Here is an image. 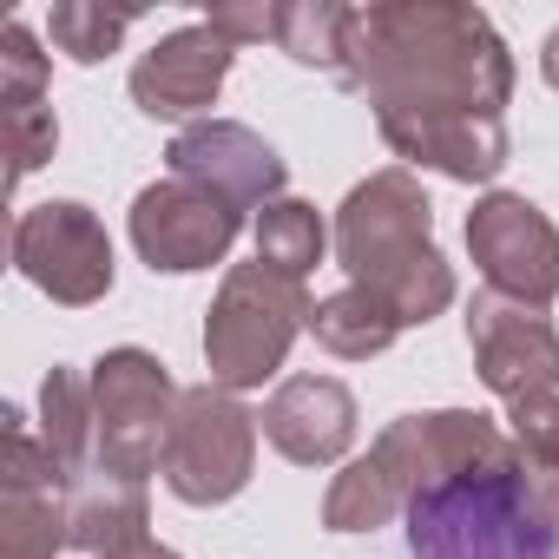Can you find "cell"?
Segmentation results:
<instances>
[{
    "label": "cell",
    "instance_id": "obj_12",
    "mask_svg": "<svg viewBox=\"0 0 559 559\" xmlns=\"http://www.w3.org/2000/svg\"><path fill=\"white\" fill-rule=\"evenodd\" d=\"M467 349H474V376L500 402H520V395L559 382V330L533 304L480 290L467 304Z\"/></svg>",
    "mask_w": 559,
    "mask_h": 559
},
{
    "label": "cell",
    "instance_id": "obj_23",
    "mask_svg": "<svg viewBox=\"0 0 559 559\" xmlns=\"http://www.w3.org/2000/svg\"><path fill=\"white\" fill-rule=\"evenodd\" d=\"M47 53L34 40L27 21H8V34H0V112H21V106H47Z\"/></svg>",
    "mask_w": 559,
    "mask_h": 559
},
{
    "label": "cell",
    "instance_id": "obj_10",
    "mask_svg": "<svg viewBox=\"0 0 559 559\" xmlns=\"http://www.w3.org/2000/svg\"><path fill=\"white\" fill-rule=\"evenodd\" d=\"M126 230H132V250L145 257L152 276H191V270H211V263L230 257V243L243 230V211L224 204L204 185L158 178L132 198Z\"/></svg>",
    "mask_w": 559,
    "mask_h": 559
},
{
    "label": "cell",
    "instance_id": "obj_26",
    "mask_svg": "<svg viewBox=\"0 0 559 559\" xmlns=\"http://www.w3.org/2000/svg\"><path fill=\"white\" fill-rule=\"evenodd\" d=\"M230 47H257V40H276V8L270 0H217V8L204 14Z\"/></svg>",
    "mask_w": 559,
    "mask_h": 559
},
{
    "label": "cell",
    "instance_id": "obj_9",
    "mask_svg": "<svg viewBox=\"0 0 559 559\" xmlns=\"http://www.w3.org/2000/svg\"><path fill=\"white\" fill-rule=\"evenodd\" d=\"M467 257L480 263L487 290L546 310L559 297V224L520 198V191H487L467 211Z\"/></svg>",
    "mask_w": 559,
    "mask_h": 559
},
{
    "label": "cell",
    "instance_id": "obj_2",
    "mask_svg": "<svg viewBox=\"0 0 559 559\" xmlns=\"http://www.w3.org/2000/svg\"><path fill=\"white\" fill-rule=\"evenodd\" d=\"M415 559H552L559 552V461L500 454L408 500Z\"/></svg>",
    "mask_w": 559,
    "mask_h": 559
},
{
    "label": "cell",
    "instance_id": "obj_27",
    "mask_svg": "<svg viewBox=\"0 0 559 559\" xmlns=\"http://www.w3.org/2000/svg\"><path fill=\"white\" fill-rule=\"evenodd\" d=\"M539 73H546V86L559 93V27L546 34V47H539Z\"/></svg>",
    "mask_w": 559,
    "mask_h": 559
},
{
    "label": "cell",
    "instance_id": "obj_17",
    "mask_svg": "<svg viewBox=\"0 0 559 559\" xmlns=\"http://www.w3.org/2000/svg\"><path fill=\"white\" fill-rule=\"evenodd\" d=\"M40 441L53 454V467L67 474V487H80L99 467V421H93V376L53 362L40 382Z\"/></svg>",
    "mask_w": 559,
    "mask_h": 559
},
{
    "label": "cell",
    "instance_id": "obj_4",
    "mask_svg": "<svg viewBox=\"0 0 559 559\" xmlns=\"http://www.w3.org/2000/svg\"><path fill=\"white\" fill-rule=\"evenodd\" d=\"M310 317H317V304L297 276H276L270 263H230L211 310H204V369H211V382L230 389V395L263 389L290 362Z\"/></svg>",
    "mask_w": 559,
    "mask_h": 559
},
{
    "label": "cell",
    "instance_id": "obj_8",
    "mask_svg": "<svg viewBox=\"0 0 559 559\" xmlns=\"http://www.w3.org/2000/svg\"><path fill=\"white\" fill-rule=\"evenodd\" d=\"M73 546V487L27 415L0 408V559H53Z\"/></svg>",
    "mask_w": 559,
    "mask_h": 559
},
{
    "label": "cell",
    "instance_id": "obj_16",
    "mask_svg": "<svg viewBox=\"0 0 559 559\" xmlns=\"http://www.w3.org/2000/svg\"><path fill=\"white\" fill-rule=\"evenodd\" d=\"M152 500H145V480H119V474H86L73 487V546L93 552V559H112V552H132L145 546L152 533Z\"/></svg>",
    "mask_w": 559,
    "mask_h": 559
},
{
    "label": "cell",
    "instance_id": "obj_14",
    "mask_svg": "<svg viewBox=\"0 0 559 559\" xmlns=\"http://www.w3.org/2000/svg\"><path fill=\"white\" fill-rule=\"evenodd\" d=\"M382 145L408 158V171H441L454 185H493L513 158L507 119L487 112H382Z\"/></svg>",
    "mask_w": 559,
    "mask_h": 559
},
{
    "label": "cell",
    "instance_id": "obj_24",
    "mask_svg": "<svg viewBox=\"0 0 559 559\" xmlns=\"http://www.w3.org/2000/svg\"><path fill=\"white\" fill-rule=\"evenodd\" d=\"M0 139H8V185H27V178L60 152V119H53V106L0 112Z\"/></svg>",
    "mask_w": 559,
    "mask_h": 559
},
{
    "label": "cell",
    "instance_id": "obj_20",
    "mask_svg": "<svg viewBox=\"0 0 559 559\" xmlns=\"http://www.w3.org/2000/svg\"><path fill=\"white\" fill-rule=\"evenodd\" d=\"M395 513H402V493H395V480H389V467H382L376 454L343 461V474H336L330 493H323V526H330V533H376V526H389Z\"/></svg>",
    "mask_w": 559,
    "mask_h": 559
},
{
    "label": "cell",
    "instance_id": "obj_6",
    "mask_svg": "<svg viewBox=\"0 0 559 559\" xmlns=\"http://www.w3.org/2000/svg\"><path fill=\"white\" fill-rule=\"evenodd\" d=\"M178 382L171 369L139 349V343H119L93 362V421H99V474H119V480H152L158 461H165V435H171V415H178Z\"/></svg>",
    "mask_w": 559,
    "mask_h": 559
},
{
    "label": "cell",
    "instance_id": "obj_11",
    "mask_svg": "<svg viewBox=\"0 0 559 559\" xmlns=\"http://www.w3.org/2000/svg\"><path fill=\"white\" fill-rule=\"evenodd\" d=\"M165 165H171V178L204 185V191H217L237 211L276 204V198H284V178H290V165L276 158V145L263 132L237 126V119H198V126H185L165 145Z\"/></svg>",
    "mask_w": 559,
    "mask_h": 559
},
{
    "label": "cell",
    "instance_id": "obj_13",
    "mask_svg": "<svg viewBox=\"0 0 559 559\" xmlns=\"http://www.w3.org/2000/svg\"><path fill=\"white\" fill-rule=\"evenodd\" d=\"M230 60H237V47L211 21H191V27L165 34L152 53H139V67H132V106L145 119H165V126L185 132V119L198 126V112L217 106V93L230 80Z\"/></svg>",
    "mask_w": 559,
    "mask_h": 559
},
{
    "label": "cell",
    "instance_id": "obj_25",
    "mask_svg": "<svg viewBox=\"0 0 559 559\" xmlns=\"http://www.w3.org/2000/svg\"><path fill=\"white\" fill-rule=\"evenodd\" d=\"M507 435L520 454L533 461H559V382L552 389H533L520 402H507Z\"/></svg>",
    "mask_w": 559,
    "mask_h": 559
},
{
    "label": "cell",
    "instance_id": "obj_28",
    "mask_svg": "<svg viewBox=\"0 0 559 559\" xmlns=\"http://www.w3.org/2000/svg\"><path fill=\"white\" fill-rule=\"evenodd\" d=\"M112 559H178L171 546H158V539H145V546H132V552H112Z\"/></svg>",
    "mask_w": 559,
    "mask_h": 559
},
{
    "label": "cell",
    "instance_id": "obj_1",
    "mask_svg": "<svg viewBox=\"0 0 559 559\" xmlns=\"http://www.w3.org/2000/svg\"><path fill=\"white\" fill-rule=\"evenodd\" d=\"M336 80L382 112H487L513 99V53L467 0H376L349 8Z\"/></svg>",
    "mask_w": 559,
    "mask_h": 559
},
{
    "label": "cell",
    "instance_id": "obj_22",
    "mask_svg": "<svg viewBox=\"0 0 559 559\" xmlns=\"http://www.w3.org/2000/svg\"><path fill=\"white\" fill-rule=\"evenodd\" d=\"M132 8H93V0H60L47 14V40L73 60V67H99L119 53V40L132 34Z\"/></svg>",
    "mask_w": 559,
    "mask_h": 559
},
{
    "label": "cell",
    "instance_id": "obj_5",
    "mask_svg": "<svg viewBox=\"0 0 559 559\" xmlns=\"http://www.w3.org/2000/svg\"><path fill=\"white\" fill-rule=\"evenodd\" d=\"M257 428H263V415H250L230 389H217V382L185 389L171 435H165V461H158L171 500H185V507L237 500L257 474Z\"/></svg>",
    "mask_w": 559,
    "mask_h": 559
},
{
    "label": "cell",
    "instance_id": "obj_15",
    "mask_svg": "<svg viewBox=\"0 0 559 559\" xmlns=\"http://www.w3.org/2000/svg\"><path fill=\"white\" fill-rule=\"evenodd\" d=\"M263 435L297 467H330L356 441V395L336 376H290L263 402Z\"/></svg>",
    "mask_w": 559,
    "mask_h": 559
},
{
    "label": "cell",
    "instance_id": "obj_7",
    "mask_svg": "<svg viewBox=\"0 0 559 559\" xmlns=\"http://www.w3.org/2000/svg\"><path fill=\"white\" fill-rule=\"evenodd\" d=\"M14 270L60 310H93L112 297V237L93 204L47 198L14 217Z\"/></svg>",
    "mask_w": 559,
    "mask_h": 559
},
{
    "label": "cell",
    "instance_id": "obj_18",
    "mask_svg": "<svg viewBox=\"0 0 559 559\" xmlns=\"http://www.w3.org/2000/svg\"><path fill=\"white\" fill-rule=\"evenodd\" d=\"M310 336L336 356V362H369V356H389V343L402 336V323H395V310L389 304H376L369 290H336V297H323L317 304V317H310Z\"/></svg>",
    "mask_w": 559,
    "mask_h": 559
},
{
    "label": "cell",
    "instance_id": "obj_21",
    "mask_svg": "<svg viewBox=\"0 0 559 559\" xmlns=\"http://www.w3.org/2000/svg\"><path fill=\"white\" fill-rule=\"evenodd\" d=\"M343 27H349L343 0H276V47L297 67L336 73L343 67Z\"/></svg>",
    "mask_w": 559,
    "mask_h": 559
},
{
    "label": "cell",
    "instance_id": "obj_19",
    "mask_svg": "<svg viewBox=\"0 0 559 559\" xmlns=\"http://www.w3.org/2000/svg\"><path fill=\"white\" fill-rule=\"evenodd\" d=\"M330 243H336V230L304 198H276V204L257 211V263H270L276 276H297V284H304V276L323 263Z\"/></svg>",
    "mask_w": 559,
    "mask_h": 559
},
{
    "label": "cell",
    "instance_id": "obj_3",
    "mask_svg": "<svg viewBox=\"0 0 559 559\" xmlns=\"http://www.w3.org/2000/svg\"><path fill=\"white\" fill-rule=\"evenodd\" d=\"M336 263L356 290L395 310L402 330L435 323L454 304V263L435 250V204L408 165L369 171L336 204Z\"/></svg>",
    "mask_w": 559,
    "mask_h": 559
}]
</instances>
